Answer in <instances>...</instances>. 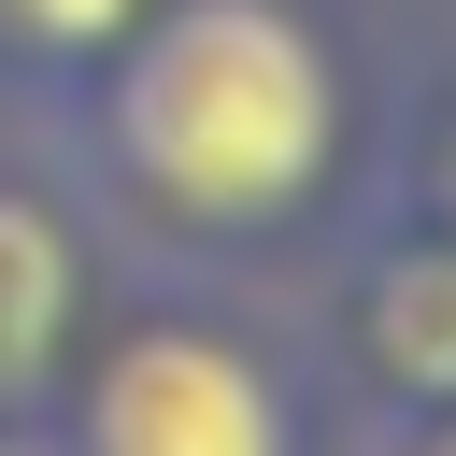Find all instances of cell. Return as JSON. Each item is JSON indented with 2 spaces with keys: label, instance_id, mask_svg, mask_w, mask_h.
Segmentation results:
<instances>
[{
  "label": "cell",
  "instance_id": "6da1fadb",
  "mask_svg": "<svg viewBox=\"0 0 456 456\" xmlns=\"http://www.w3.org/2000/svg\"><path fill=\"white\" fill-rule=\"evenodd\" d=\"M100 171L171 242H271L342 171V57L299 0H142L100 57Z\"/></svg>",
  "mask_w": 456,
  "mask_h": 456
},
{
  "label": "cell",
  "instance_id": "7a4b0ae2",
  "mask_svg": "<svg viewBox=\"0 0 456 456\" xmlns=\"http://www.w3.org/2000/svg\"><path fill=\"white\" fill-rule=\"evenodd\" d=\"M71 456H299V428H285V385L228 328L157 314V328L100 342V370L71 399Z\"/></svg>",
  "mask_w": 456,
  "mask_h": 456
},
{
  "label": "cell",
  "instance_id": "3957f363",
  "mask_svg": "<svg viewBox=\"0 0 456 456\" xmlns=\"http://www.w3.org/2000/svg\"><path fill=\"white\" fill-rule=\"evenodd\" d=\"M86 328V242L43 185H0V399H43Z\"/></svg>",
  "mask_w": 456,
  "mask_h": 456
},
{
  "label": "cell",
  "instance_id": "277c9868",
  "mask_svg": "<svg viewBox=\"0 0 456 456\" xmlns=\"http://www.w3.org/2000/svg\"><path fill=\"white\" fill-rule=\"evenodd\" d=\"M356 342L413 413H456V228H413L356 271Z\"/></svg>",
  "mask_w": 456,
  "mask_h": 456
},
{
  "label": "cell",
  "instance_id": "5b68a950",
  "mask_svg": "<svg viewBox=\"0 0 456 456\" xmlns=\"http://www.w3.org/2000/svg\"><path fill=\"white\" fill-rule=\"evenodd\" d=\"M128 14H142V0H0V43L43 57V71H100Z\"/></svg>",
  "mask_w": 456,
  "mask_h": 456
},
{
  "label": "cell",
  "instance_id": "8992f818",
  "mask_svg": "<svg viewBox=\"0 0 456 456\" xmlns=\"http://www.w3.org/2000/svg\"><path fill=\"white\" fill-rule=\"evenodd\" d=\"M428 200H442V228H456V114L428 128Z\"/></svg>",
  "mask_w": 456,
  "mask_h": 456
},
{
  "label": "cell",
  "instance_id": "52a82bcc",
  "mask_svg": "<svg viewBox=\"0 0 456 456\" xmlns=\"http://www.w3.org/2000/svg\"><path fill=\"white\" fill-rule=\"evenodd\" d=\"M413 456H456V413H428V442H413Z\"/></svg>",
  "mask_w": 456,
  "mask_h": 456
}]
</instances>
